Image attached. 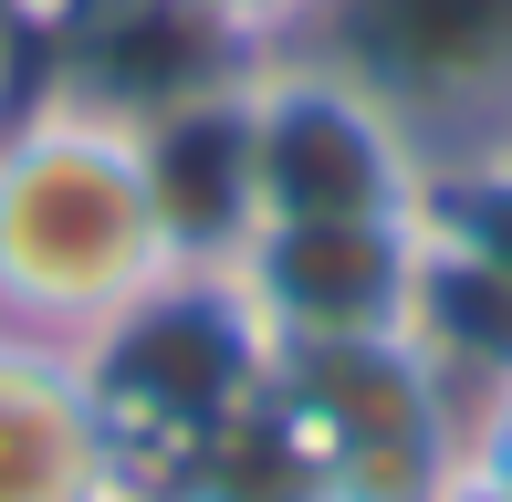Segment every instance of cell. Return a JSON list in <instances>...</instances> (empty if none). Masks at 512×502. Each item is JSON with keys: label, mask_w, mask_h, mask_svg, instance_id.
I'll use <instances>...</instances> for the list:
<instances>
[{"label": "cell", "mask_w": 512, "mask_h": 502, "mask_svg": "<svg viewBox=\"0 0 512 502\" xmlns=\"http://www.w3.org/2000/svg\"><path fill=\"white\" fill-rule=\"evenodd\" d=\"M189 272L136 105L53 74L0 116V335L95 356Z\"/></svg>", "instance_id": "1"}, {"label": "cell", "mask_w": 512, "mask_h": 502, "mask_svg": "<svg viewBox=\"0 0 512 502\" xmlns=\"http://www.w3.org/2000/svg\"><path fill=\"white\" fill-rule=\"evenodd\" d=\"M241 168H251V220H418L429 210V157L324 53L241 63Z\"/></svg>", "instance_id": "2"}, {"label": "cell", "mask_w": 512, "mask_h": 502, "mask_svg": "<svg viewBox=\"0 0 512 502\" xmlns=\"http://www.w3.org/2000/svg\"><path fill=\"white\" fill-rule=\"evenodd\" d=\"M408 126L429 178L512 157V0H324L314 42Z\"/></svg>", "instance_id": "3"}, {"label": "cell", "mask_w": 512, "mask_h": 502, "mask_svg": "<svg viewBox=\"0 0 512 502\" xmlns=\"http://www.w3.org/2000/svg\"><path fill=\"white\" fill-rule=\"evenodd\" d=\"M262 387L293 419L324 502H429V482L460 461V398L408 335L272 346Z\"/></svg>", "instance_id": "4"}, {"label": "cell", "mask_w": 512, "mask_h": 502, "mask_svg": "<svg viewBox=\"0 0 512 502\" xmlns=\"http://www.w3.org/2000/svg\"><path fill=\"white\" fill-rule=\"evenodd\" d=\"M251 346H345V335H408L418 304V220H251L209 262Z\"/></svg>", "instance_id": "5"}, {"label": "cell", "mask_w": 512, "mask_h": 502, "mask_svg": "<svg viewBox=\"0 0 512 502\" xmlns=\"http://www.w3.org/2000/svg\"><path fill=\"white\" fill-rule=\"evenodd\" d=\"M115 471H126V440L95 367L0 335V502H84Z\"/></svg>", "instance_id": "6"}, {"label": "cell", "mask_w": 512, "mask_h": 502, "mask_svg": "<svg viewBox=\"0 0 512 502\" xmlns=\"http://www.w3.org/2000/svg\"><path fill=\"white\" fill-rule=\"evenodd\" d=\"M429 220H439L460 251H481V262L512 283V157H481V168L429 178Z\"/></svg>", "instance_id": "7"}, {"label": "cell", "mask_w": 512, "mask_h": 502, "mask_svg": "<svg viewBox=\"0 0 512 502\" xmlns=\"http://www.w3.org/2000/svg\"><path fill=\"white\" fill-rule=\"evenodd\" d=\"M168 11H189L230 63H262V53H293V42H314L324 0H168Z\"/></svg>", "instance_id": "8"}, {"label": "cell", "mask_w": 512, "mask_h": 502, "mask_svg": "<svg viewBox=\"0 0 512 502\" xmlns=\"http://www.w3.org/2000/svg\"><path fill=\"white\" fill-rule=\"evenodd\" d=\"M460 461H471V471H492V482L512 492V367L481 387L471 408H460Z\"/></svg>", "instance_id": "9"}, {"label": "cell", "mask_w": 512, "mask_h": 502, "mask_svg": "<svg viewBox=\"0 0 512 502\" xmlns=\"http://www.w3.org/2000/svg\"><path fill=\"white\" fill-rule=\"evenodd\" d=\"M429 502H512V492L492 482V471H471V461H450V471H439V482H429Z\"/></svg>", "instance_id": "10"}, {"label": "cell", "mask_w": 512, "mask_h": 502, "mask_svg": "<svg viewBox=\"0 0 512 502\" xmlns=\"http://www.w3.org/2000/svg\"><path fill=\"white\" fill-rule=\"evenodd\" d=\"M84 502H168V482H147V471H115V482H95Z\"/></svg>", "instance_id": "11"}, {"label": "cell", "mask_w": 512, "mask_h": 502, "mask_svg": "<svg viewBox=\"0 0 512 502\" xmlns=\"http://www.w3.org/2000/svg\"><path fill=\"white\" fill-rule=\"evenodd\" d=\"M11 105H21V95H11V42H0V116H11Z\"/></svg>", "instance_id": "12"}]
</instances>
